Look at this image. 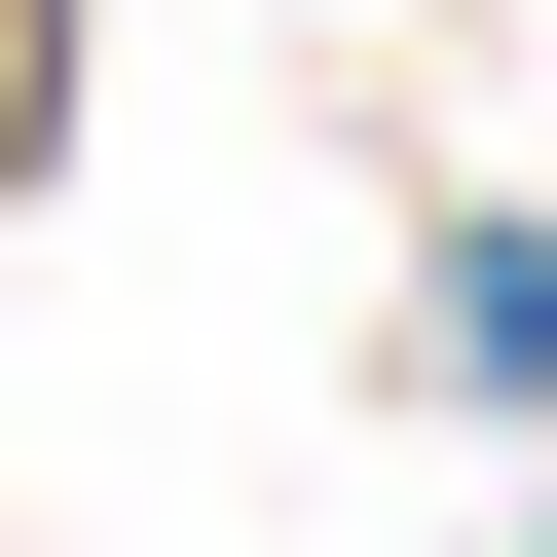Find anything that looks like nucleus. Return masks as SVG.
<instances>
[{
    "label": "nucleus",
    "mask_w": 557,
    "mask_h": 557,
    "mask_svg": "<svg viewBox=\"0 0 557 557\" xmlns=\"http://www.w3.org/2000/svg\"><path fill=\"white\" fill-rule=\"evenodd\" d=\"M446 372H483V409H557V223H483V260H446Z\"/></svg>",
    "instance_id": "obj_1"
}]
</instances>
